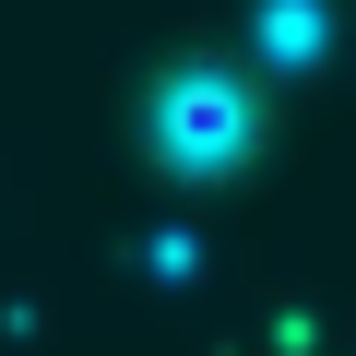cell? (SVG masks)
Masks as SVG:
<instances>
[{"instance_id": "cell-1", "label": "cell", "mask_w": 356, "mask_h": 356, "mask_svg": "<svg viewBox=\"0 0 356 356\" xmlns=\"http://www.w3.org/2000/svg\"><path fill=\"white\" fill-rule=\"evenodd\" d=\"M250 131H261V83H250L226 48L166 60V83H154V143H166L178 166H226Z\"/></svg>"}]
</instances>
